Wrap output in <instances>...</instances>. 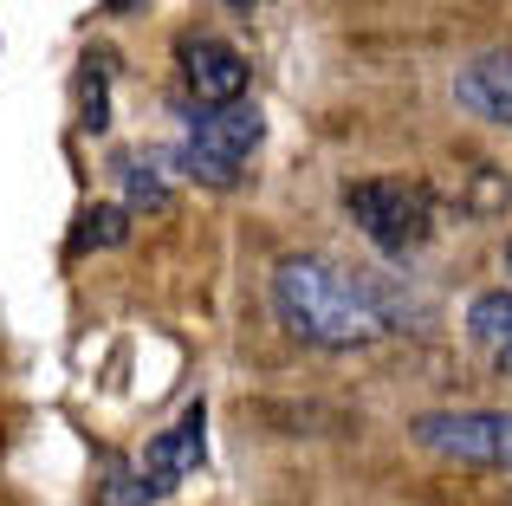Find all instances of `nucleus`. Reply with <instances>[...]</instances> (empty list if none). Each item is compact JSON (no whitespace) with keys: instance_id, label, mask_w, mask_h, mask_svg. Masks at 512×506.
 Instances as JSON below:
<instances>
[{"instance_id":"nucleus-1","label":"nucleus","mask_w":512,"mask_h":506,"mask_svg":"<svg viewBox=\"0 0 512 506\" xmlns=\"http://www.w3.org/2000/svg\"><path fill=\"white\" fill-rule=\"evenodd\" d=\"M273 305L286 318L292 338L318 344V351H357V344L383 338L389 312L357 273L318 260V253H299V260H279L273 273Z\"/></svg>"},{"instance_id":"nucleus-2","label":"nucleus","mask_w":512,"mask_h":506,"mask_svg":"<svg viewBox=\"0 0 512 506\" xmlns=\"http://www.w3.org/2000/svg\"><path fill=\"white\" fill-rule=\"evenodd\" d=\"M260 137H266V117L253 111L247 98L201 104V111L188 117V137H182V150H175V169L195 176L201 189H234L240 169H247V156L260 150Z\"/></svg>"},{"instance_id":"nucleus-3","label":"nucleus","mask_w":512,"mask_h":506,"mask_svg":"<svg viewBox=\"0 0 512 506\" xmlns=\"http://www.w3.org/2000/svg\"><path fill=\"white\" fill-rule=\"evenodd\" d=\"M344 215L357 221V234L389 260H409L415 247L435 234V202L422 182L402 176H370V182H344Z\"/></svg>"},{"instance_id":"nucleus-4","label":"nucleus","mask_w":512,"mask_h":506,"mask_svg":"<svg viewBox=\"0 0 512 506\" xmlns=\"http://www.w3.org/2000/svg\"><path fill=\"white\" fill-rule=\"evenodd\" d=\"M409 435L441 461L512 474V409H435V416H415Z\"/></svg>"},{"instance_id":"nucleus-5","label":"nucleus","mask_w":512,"mask_h":506,"mask_svg":"<svg viewBox=\"0 0 512 506\" xmlns=\"http://www.w3.org/2000/svg\"><path fill=\"white\" fill-rule=\"evenodd\" d=\"M175 59H182V85L195 91V104H234V98H247V59H240L227 39L188 33L182 46H175Z\"/></svg>"},{"instance_id":"nucleus-6","label":"nucleus","mask_w":512,"mask_h":506,"mask_svg":"<svg viewBox=\"0 0 512 506\" xmlns=\"http://www.w3.org/2000/svg\"><path fill=\"white\" fill-rule=\"evenodd\" d=\"M208 461V416H201V403L195 409H182V416L169 422L163 435H156L150 448H143V474L156 481V494H169V487H182L188 474Z\"/></svg>"},{"instance_id":"nucleus-7","label":"nucleus","mask_w":512,"mask_h":506,"mask_svg":"<svg viewBox=\"0 0 512 506\" xmlns=\"http://www.w3.org/2000/svg\"><path fill=\"white\" fill-rule=\"evenodd\" d=\"M454 104L512 130V52H487V59L461 65L454 72Z\"/></svg>"},{"instance_id":"nucleus-8","label":"nucleus","mask_w":512,"mask_h":506,"mask_svg":"<svg viewBox=\"0 0 512 506\" xmlns=\"http://www.w3.org/2000/svg\"><path fill=\"white\" fill-rule=\"evenodd\" d=\"M467 338H474L480 351H487L493 364L512 377V292H506V286L480 292V299L467 305Z\"/></svg>"},{"instance_id":"nucleus-9","label":"nucleus","mask_w":512,"mask_h":506,"mask_svg":"<svg viewBox=\"0 0 512 506\" xmlns=\"http://www.w3.org/2000/svg\"><path fill=\"white\" fill-rule=\"evenodd\" d=\"M150 500H163V494H156V481H150V474H143V461H137V468H130V461L104 455L98 506H150Z\"/></svg>"},{"instance_id":"nucleus-10","label":"nucleus","mask_w":512,"mask_h":506,"mask_svg":"<svg viewBox=\"0 0 512 506\" xmlns=\"http://www.w3.org/2000/svg\"><path fill=\"white\" fill-rule=\"evenodd\" d=\"M78 124H85V130L111 124V59H104V52L85 59V117H78Z\"/></svg>"},{"instance_id":"nucleus-11","label":"nucleus","mask_w":512,"mask_h":506,"mask_svg":"<svg viewBox=\"0 0 512 506\" xmlns=\"http://www.w3.org/2000/svg\"><path fill=\"white\" fill-rule=\"evenodd\" d=\"M130 234V208H91L85 221H78V234H72V247L85 253V247H117Z\"/></svg>"},{"instance_id":"nucleus-12","label":"nucleus","mask_w":512,"mask_h":506,"mask_svg":"<svg viewBox=\"0 0 512 506\" xmlns=\"http://www.w3.org/2000/svg\"><path fill=\"white\" fill-rule=\"evenodd\" d=\"M124 202L143 208V215H163L169 208V182L156 176L150 163H124Z\"/></svg>"},{"instance_id":"nucleus-13","label":"nucleus","mask_w":512,"mask_h":506,"mask_svg":"<svg viewBox=\"0 0 512 506\" xmlns=\"http://www.w3.org/2000/svg\"><path fill=\"white\" fill-rule=\"evenodd\" d=\"M104 7H111V13H130V7H143V0H104Z\"/></svg>"},{"instance_id":"nucleus-14","label":"nucleus","mask_w":512,"mask_h":506,"mask_svg":"<svg viewBox=\"0 0 512 506\" xmlns=\"http://www.w3.org/2000/svg\"><path fill=\"white\" fill-rule=\"evenodd\" d=\"M506 273H512V241H506Z\"/></svg>"},{"instance_id":"nucleus-15","label":"nucleus","mask_w":512,"mask_h":506,"mask_svg":"<svg viewBox=\"0 0 512 506\" xmlns=\"http://www.w3.org/2000/svg\"><path fill=\"white\" fill-rule=\"evenodd\" d=\"M234 7H247V0H234Z\"/></svg>"}]
</instances>
